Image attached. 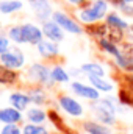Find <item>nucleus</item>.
<instances>
[{"mask_svg": "<svg viewBox=\"0 0 133 134\" xmlns=\"http://www.w3.org/2000/svg\"><path fill=\"white\" fill-rule=\"evenodd\" d=\"M106 11H108V5H106L105 0H94L88 8L81 9L78 16H80L81 22H85V24H94V22L100 20L106 14Z\"/></svg>", "mask_w": 133, "mask_h": 134, "instance_id": "nucleus-1", "label": "nucleus"}, {"mask_svg": "<svg viewBox=\"0 0 133 134\" xmlns=\"http://www.w3.org/2000/svg\"><path fill=\"white\" fill-rule=\"evenodd\" d=\"M94 112H96L97 119L102 120L103 123H108V125L114 123V112H116V109H114V104L110 100L97 101L94 104Z\"/></svg>", "mask_w": 133, "mask_h": 134, "instance_id": "nucleus-2", "label": "nucleus"}, {"mask_svg": "<svg viewBox=\"0 0 133 134\" xmlns=\"http://www.w3.org/2000/svg\"><path fill=\"white\" fill-rule=\"evenodd\" d=\"M52 19H53L63 30H66V31H69V33H72V34H80L83 31L81 27H80L74 19H70L69 16H66V14L61 13V11H53Z\"/></svg>", "mask_w": 133, "mask_h": 134, "instance_id": "nucleus-3", "label": "nucleus"}, {"mask_svg": "<svg viewBox=\"0 0 133 134\" xmlns=\"http://www.w3.org/2000/svg\"><path fill=\"white\" fill-rule=\"evenodd\" d=\"M0 61H2L3 66L9 67V69H17V67L24 66V55L21 53L19 48H13L11 52L8 50V52L2 53Z\"/></svg>", "mask_w": 133, "mask_h": 134, "instance_id": "nucleus-4", "label": "nucleus"}, {"mask_svg": "<svg viewBox=\"0 0 133 134\" xmlns=\"http://www.w3.org/2000/svg\"><path fill=\"white\" fill-rule=\"evenodd\" d=\"M42 33L47 39L53 41V42H60L64 39V34H63V28L55 22V20H44L42 24Z\"/></svg>", "mask_w": 133, "mask_h": 134, "instance_id": "nucleus-5", "label": "nucleus"}, {"mask_svg": "<svg viewBox=\"0 0 133 134\" xmlns=\"http://www.w3.org/2000/svg\"><path fill=\"white\" fill-rule=\"evenodd\" d=\"M116 61L122 69L133 72V44H124L121 55L116 58Z\"/></svg>", "mask_w": 133, "mask_h": 134, "instance_id": "nucleus-6", "label": "nucleus"}, {"mask_svg": "<svg viewBox=\"0 0 133 134\" xmlns=\"http://www.w3.org/2000/svg\"><path fill=\"white\" fill-rule=\"evenodd\" d=\"M22 31H24V37H25V42L28 44H39L42 41V30L39 27H36L33 24H24L22 25Z\"/></svg>", "mask_w": 133, "mask_h": 134, "instance_id": "nucleus-7", "label": "nucleus"}, {"mask_svg": "<svg viewBox=\"0 0 133 134\" xmlns=\"http://www.w3.org/2000/svg\"><path fill=\"white\" fill-rule=\"evenodd\" d=\"M60 104H61V108L66 111L67 114L72 115V117H80V115H83V108H81V104L77 100L70 98V97H61V98H60Z\"/></svg>", "mask_w": 133, "mask_h": 134, "instance_id": "nucleus-8", "label": "nucleus"}, {"mask_svg": "<svg viewBox=\"0 0 133 134\" xmlns=\"http://www.w3.org/2000/svg\"><path fill=\"white\" fill-rule=\"evenodd\" d=\"M72 91L83 97V98H88V100H99V91L96 87H91V86H86V84H81V83H72Z\"/></svg>", "mask_w": 133, "mask_h": 134, "instance_id": "nucleus-9", "label": "nucleus"}, {"mask_svg": "<svg viewBox=\"0 0 133 134\" xmlns=\"http://www.w3.org/2000/svg\"><path fill=\"white\" fill-rule=\"evenodd\" d=\"M28 73H30V76H32L33 80L41 81V83H47L49 78H52L49 69H47L45 66H42V64H33V66L30 67Z\"/></svg>", "mask_w": 133, "mask_h": 134, "instance_id": "nucleus-10", "label": "nucleus"}, {"mask_svg": "<svg viewBox=\"0 0 133 134\" xmlns=\"http://www.w3.org/2000/svg\"><path fill=\"white\" fill-rule=\"evenodd\" d=\"M32 6H33V9H34V14L39 19H42V20H45L49 16L53 14L47 0H34V2H32Z\"/></svg>", "mask_w": 133, "mask_h": 134, "instance_id": "nucleus-11", "label": "nucleus"}, {"mask_svg": "<svg viewBox=\"0 0 133 134\" xmlns=\"http://www.w3.org/2000/svg\"><path fill=\"white\" fill-rule=\"evenodd\" d=\"M21 119H22L21 111L16 109L14 106H13V108H5V109H2L0 122H3L5 125H6V123H17V122H21Z\"/></svg>", "mask_w": 133, "mask_h": 134, "instance_id": "nucleus-12", "label": "nucleus"}, {"mask_svg": "<svg viewBox=\"0 0 133 134\" xmlns=\"http://www.w3.org/2000/svg\"><path fill=\"white\" fill-rule=\"evenodd\" d=\"M38 52L42 55V56H45V58H50V56H55V55H58V45L53 42V41H41L39 44H38Z\"/></svg>", "mask_w": 133, "mask_h": 134, "instance_id": "nucleus-13", "label": "nucleus"}, {"mask_svg": "<svg viewBox=\"0 0 133 134\" xmlns=\"http://www.w3.org/2000/svg\"><path fill=\"white\" fill-rule=\"evenodd\" d=\"M9 101H11V104H13L16 109H19V111H24V109L28 106V103L32 101V98H30V95L21 94V92H14V94H11Z\"/></svg>", "mask_w": 133, "mask_h": 134, "instance_id": "nucleus-14", "label": "nucleus"}, {"mask_svg": "<svg viewBox=\"0 0 133 134\" xmlns=\"http://www.w3.org/2000/svg\"><path fill=\"white\" fill-rule=\"evenodd\" d=\"M22 9V2L19 0H2L0 2V13L3 14H11Z\"/></svg>", "mask_w": 133, "mask_h": 134, "instance_id": "nucleus-15", "label": "nucleus"}, {"mask_svg": "<svg viewBox=\"0 0 133 134\" xmlns=\"http://www.w3.org/2000/svg\"><path fill=\"white\" fill-rule=\"evenodd\" d=\"M81 72L88 73V76H103V75H105L103 67L99 66V64H96V63L83 64V66H81Z\"/></svg>", "mask_w": 133, "mask_h": 134, "instance_id": "nucleus-16", "label": "nucleus"}, {"mask_svg": "<svg viewBox=\"0 0 133 134\" xmlns=\"http://www.w3.org/2000/svg\"><path fill=\"white\" fill-rule=\"evenodd\" d=\"M89 81L93 83V86H94L97 91H102V92H110V91H113L111 83L105 81L102 76H89Z\"/></svg>", "mask_w": 133, "mask_h": 134, "instance_id": "nucleus-17", "label": "nucleus"}, {"mask_svg": "<svg viewBox=\"0 0 133 134\" xmlns=\"http://www.w3.org/2000/svg\"><path fill=\"white\" fill-rule=\"evenodd\" d=\"M85 130L89 134H111V131L106 126H103L100 123H94V122H86L85 123Z\"/></svg>", "mask_w": 133, "mask_h": 134, "instance_id": "nucleus-18", "label": "nucleus"}, {"mask_svg": "<svg viewBox=\"0 0 133 134\" xmlns=\"http://www.w3.org/2000/svg\"><path fill=\"white\" fill-rule=\"evenodd\" d=\"M8 36L11 41L17 42V44H25V37H24V31H22V25H14L9 28Z\"/></svg>", "mask_w": 133, "mask_h": 134, "instance_id": "nucleus-19", "label": "nucleus"}, {"mask_svg": "<svg viewBox=\"0 0 133 134\" xmlns=\"http://www.w3.org/2000/svg\"><path fill=\"white\" fill-rule=\"evenodd\" d=\"M16 72H13L9 67L6 66H0V83L3 84H8V83H13L16 80Z\"/></svg>", "mask_w": 133, "mask_h": 134, "instance_id": "nucleus-20", "label": "nucleus"}, {"mask_svg": "<svg viewBox=\"0 0 133 134\" xmlns=\"http://www.w3.org/2000/svg\"><path fill=\"white\" fill-rule=\"evenodd\" d=\"M50 75H52V80L53 81H58V83H66V81H69V75L66 73V70L60 66L53 67L52 72H50Z\"/></svg>", "mask_w": 133, "mask_h": 134, "instance_id": "nucleus-21", "label": "nucleus"}, {"mask_svg": "<svg viewBox=\"0 0 133 134\" xmlns=\"http://www.w3.org/2000/svg\"><path fill=\"white\" fill-rule=\"evenodd\" d=\"M27 117H28V120H30L32 123H42V122L45 120V112L34 108V109H30V111L27 112Z\"/></svg>", "mask_w": 133, "mask_h": 134, "instance_id": "nucleus-22", "label": "nucleus"}, {"mask_svg": "<svg viewBox=\"0 0 133 134\" xmlns=\"http://www.w3.org/2000/svg\"><path fill=\"white\" fill-rule=\"evenodd\" d=\"M106 24H110V25H113V27H117V28H122V30H125V28H129V25L116 14V13H111V14H108V17H106Z\"/></svg>", "mask_w": 133, "mask_h": 134, "instance_id": "nucleus-23", "label": "nucleus"}, {"mask_svg": "<svg viewBox=\"0 0 133 134\" xmlns=\"http://www.w3.org/2000/svg\"><path fill=\"white\" fill-rule=\"evenodd\" d=\"M22 134H49V131H47L44 126H39V125L30 123V125H25V126H24Z\"/></svg>", "mask_w": 133, "mask_h": 134, "instance_id": "nucleus-24", "label": "nucleus"}, {"mask_svg": "<svg viewBox=\"0 0 133 134\" xmlns=\"http://www.w3.org/2000/svg\"><path fill=\"white\" fill-rule=\"evenodd\" d=\"M0 134H22L21 130L16 126V123H6L3 126V130L0 131Z\"/></svg>", "mask_w": 133, "mask_h": 134, "instance_id": "nucleus-25", "label": "nucleus"}, {"mask_svg": "<svg viewBox=\"0 0 133 134\" xmlns=\"http://www.w3.org/2000/svg\"><path fill=\"white\" fill-rule=\"evenodd\" d=\"M30 98H32V101H34V103H42V101H44V94H42V91L36 89V91H32V92H30Z\"/></svg>", "mask_w": 133, "mask_h": 134, "instance_id": "nucleus-26", "label": "nucleus"}, {"mask_svg": "<svg viewBox=\"0 0 133 134\" xmlns=\"http://www.w3.org/2000/svg\"><path fill=\"white\" fill-rule=\"evenodd\" d=\"M9 50V41L5 36H0V55Z\"/></svg>", "mask_w": 133, "mask_h": 134, "instance_id": "nucleus-27", "label": "nucleus"}, {"mask_svg": "<svg viewBox=\"0 0 133 134\" xmlns=\"http://www.w3.org/2000/svg\"><path fill=\"white\" fill-rule=\"evenodd\" d=\"M108 2H111V3L116 5V6H121V5L124 3V0H108Z\"/></svg>", "mask_w": 133, "mask_h": 134, "instance_id": "nucleus-28", "label": "nucleus"}, {"mask_svg": "<svg viewBox=\"0 0 133 134\" xmlns=\"http://www.w3.org/2000/svg\"><path fill=\"white\" fill-rule=\"evenodd\" d=\"M127 31H129V36H130V37L133 39V24L130 25V27H129V28H127Z\"/></svg>", "mask_w": 133, "mask_h": 134, "instance_id": "nucleus-29", "label": "nucleus"}, {"mask_svg": "<svg viewBox=\"0 0 133 134\" xmlns=\"http://www.w3.org/2000/svg\"><path fill=\"white\" fill-rule=\"evenodd\" d=\"M69 3H72V5H77V3H81L83 0H67Z\"/></svg>", "mask_w": 133, "mask_h": 134, "instance_id": "nucleus-30", "label": "nucleus"}, {"mask_svg": "<svg viewBox=\"0 0 133 134\" xmlns=\"http://www.w3.org/2000/svg\"><path fill=\"white\" fill-rule=\"evenodd\" d=\"M124 2H125V3H130V5L133 3V0H124Z\"/></svg>", "mask_w": 133, "mask_h": 134, "instance_id": "nucleus-31", "label": "nucleus"}, {"mask_svg": "<svg viewBox=\"0 0 133 134\" xmlns=\"http://www.w3.org/2000/svg\"><path fill=\"white\" fill-rule=\"evenodd\" d=\"M28 2H34V0H28Z\"/></svg>", "mask_w": 133, "mask_h": 134, "instance_id": "nucleus-32", "label": "nucleus"}, {"mask_svg": "<svg viewBox=\"0 0 133 134\" xmlns=\"http://www.w3.org/2000/svg\"><path fill=\"white\" fill-rule=\"evenodd\" d=\"M0 114H2V109H0Z\"/></svg>", "mask_w": 133, "mask_h": 134, "instance_id": "nucleus-33", "label": "nucleus"}, {"mask_svg": "<svg viewBox=\"0 0 133 134\" xmlns=\"http://www.w3.org/2000/svg\"><path fill=\"white\" fill-rule=\"evenodd\" d=\"M0 2H2V0H0Z\"/></svg>", "mask_w": 133, "mask_h": 134, "instance_id": "nucleus-34", "label": "nucleus"}, {"mask_svg": "<svg viewBox=\"0 0 133 134\" xmlns=\"http://www.w3.org/2000/svg\"><path fill=\"white\" fill-rule=\"evenodd\" d=\"M132 134H133V133H132Z\"/></svg>", "mask_w": 133, "mask_h": 134, "instance_id": "nucleus-35", "label": "nucleus"}]
</instances>
